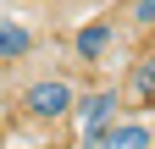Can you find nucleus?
Instances as JSON below:
<instances>
[{"mask_svg":"<svg viewBox=\"0 0 155 149\" xmlns=\"http://www.w3.org/2000/svg\"><path fill=\"white\" fill-rule=\"evenodd\" d=\"M33 50V33L22 22H0V61H11V55H28Z\"/></svg>","mask_w":155,"mask_h":149,"instance_id":"obj_5","label":"nucleus"},{"mask_svg":"<svg viewBox=\"0 0 155 149\" xmlns=\"http://www.w3.org/2000/svg\"><path fill=\"white\" fill-rule=\"evenodd\" d=\"M78 138H83L89 149H100V138H105V127H116L122 122V94L116 88H94V94H83L78 100Z\"/></svg>","mask_w":155,"mask_h":149,"instance_id":"obj_2","label":"nucleus"},{"mask_svg":"<svg viewBox=\"0 0 155 149\" xmlns=\"http://www.w3.org/2000/svg\"><path fill=\"white\" fill-rule=\"evenodd\" d=\"M111 44H116V22H83L78 39H72V55L78 61H100Z\"/></svg>","mask_w":155,"mask_h":149,"instance_id":"obj_4","label":"nucleus"},{"mask_svg":"<svg viewBox=\"0 0 155 149\" xmlns=\"http://www.w3.org/2000/svg\"><path fill=\"white\" fill-rule=\"evenodd\" d=\"M127 22L133 28H155V0H133V6H127Z\"/></svg>","mask_w":155,"mask_h":149,"instance_id":"obj_6","label":"nucleus"},{"mask_svg":"<svg viewBox=\"0 0 155 149\" xmlns=\"http://www.w3.org/2000/svg\"><path fill=\"white\" fill-rule=\"evenodd\" d=\"M78 88L67 83V78H33L28 88H22V110L33 122H67L72 110H78Z\"/></svg>","mask_w":155,"mask_h":149,"instance_id":"obj_1","label":"nucleus"},{"mask_svg":"<svg viewBox=\"0 0 155 149\" xmlns=\"http://www.w3.org/2000/svg\"><path fill=\"white\" fill-rule=\"evenodd\" d=\"M133 88H139L144 100L155 94V61H144V66H139V78H133Z\"/></svg>","mask_w":155,"mask_h":149,"instance_id":"obj_7","label":"nucleus"},{"mask_svg":"<svg viewBox=\"0 0 155 149\" xmlns=\"http://www.w3.org/2000/svg\"><path fill=\"white\" fill-rule=\"evenodd\" d=\"M100 149H155V122L150 116H122L116 127H105Z\"/></svg>","mask_w":155,"mask_h":149,"instance_id":"obj_3","label":"nucleus"}]
</instances>
